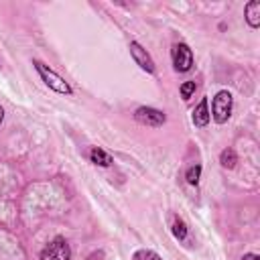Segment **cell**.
<instances>
[{
	"label": "cell",
	"instance_id": "obj_1",
	"mask_svg": "<svg viewBox=\"0 0 260 260\" xmlns=\"http://www.w3.org/2000/svg\"><path fill=\"white\" fill-rule=\"evenodd\" d=\"M35 67H37V71H39V75L43 77V81L53 89V91H57V93H65V95H69L71 93V87H69V83L59 75V73H55L53 69H49L47 65H43L41 61H35L32 63Z\"/></svg>",
	"mask_w": 260,
	"mask_h": 260
},
{
	"label": "cell",
	"instance_id": "obj_2",
	"mask_svg": "<svg viewBox=\"0 0 260 260\" xmlns=\"http://www.w3.org/2000/svg\"><path fill=\"white\" fill-rule=\"evenodd\" d=\"M230 114H232V93L225 91V89H221V91H217L215 98H213L211 114H209V116H213V120H215L217 124H223V122H228Z\"/></svg>",
	"mask_w": 260,
	"mask_h": 260
},
{
	"label": "cell",
	"instance_id": "obj_3",
	"mask_svg": "<svg viewBox=\"0 0 260 260\" xmlns=\"http://www.w3.org/2000/svg\"><path fill=\"white\" fill-rule=\"evenodd\" d=\"M39 260H71V248H69L67 240L57 236L53 242H49L45 246Z\"/></svg>",
	"mask_w": 260,
	"mask_h": 260
},
{
	"label": "cell",
	"instance_id": "obj_4",
	"mask_svg": "<svg viewBox=\"0 0 260 260\" xmlns=\"http://www.w3.org/2000/svg\"><path fill=\"white\" fill-rule=\"evenodd\" d=\"M134 118L136 122L140 124H146V126H162L167 122V116L156 110V108H148V106H140L136 112H134Z\"/></svg>",
	"mask_w": 260,
	"mask_h": 260
},
{
	"label": "cell",
	"instance_id": "obj_5",
	"mask_svg": "<svg viewBox=\"0 0 260 260\" xmlns=\"http://www.w3.org/2000/svg\"><path fill=\"white\" fill-rule=\"evenodd\" d=\"M173 63L177 71H189L193 65V53L185 43H177L173 47Z\"/></svg>",
	"mask_w": 260,
	"mask_h": 260
},
{
	"label": "cell",
	"instance_id": "obj_6",
	"mask_svg": "<svg viewBox=\"0 0 260 260\" xmlns=\"http://www.w3.org/2000/svg\"><path fill=\"white\" fill-rule=\"evenodd\" d=\"M130 55H132V59L146 71V73H152L154 71V61H152V57L146 53V49H142L138 43H130Z\"/></svg>",
	"mask_w": 260,
	"mask_h": 260
},
{
	"label": "cell",
	"instance_id": "obj_7",
	"mask_svg": "<svg viewBox=\"0 0 260 260\" xmlns=\"http://www.w3.org/2000/svg\"><path fill=\"white\" fill-rule=\"evenodd\" d=\"M244 12H246V20H248V24H250L252 28H258V26H260V0H252V2H248L246 8H244Z\"/></svg>",
	"mask_w": 260,
	"mask_h": 260
},
{
	"label": "cell",
	"instance_id": "obj_8",
	"mask_svg": "<svg viewBox=\"0 0 260 260\" xmlns=\"http://www.w3.org/2000/svg\"><path fill=\"white\" fill-rule=\"evenodd\" d=\"M209 108H207V100L203 98L199 104H197V108L193 110V124L195 126H207V122H209Z\"/></svg>",
	"mask_w": 260,
	"mask_h": 260
},
{
	"label": "cell",
	"instance_id": "obj_9",
	"mask_svg": "<svg viewBox=\"0 0 260 260\" xmlns=\"http://www.w3.org/2000/svg\"><path fill=\"white\" fill-rule=\"evenodd\" d=\"M89 158H91V162H95V165H100V167H110V165H112V156H110L106 150L98 148V146H93V148L89 150Z\"/></svg>",
	"mask_w": 260,
	"mask_h": 260
},
{
	"label": "cell",
	"instance_id": "obj_10",
	"mask_svg": "<svg viewBox=\"0 0 260 260\" xmlns=\"http://www.w3.org/2000/svg\"><path fill=\"white\" fill-rule=\"evenodd\" d=\"M219 162H221V167H225V169H234L236 162H238V156H236V152H234L232 148H225V150H221V154H219Z\"/></svg>",
	"mask_w": 260,
	"mask_h": 260
},
{
	"label": "cell",
	"instance_id": "obj_11",
	"mask_svg": "<svg viewBox=\"0 0 260 260\" xmlns=\"http://www.w3.org/2000/svg\"><path fill=\"white\" fill-rule=\"evenodd\" d=\"M173 236H175L177 240H185V238H187V225H185V221L179 219V217H175V221H173Z\"/></svg>",
	"mask_w": 260,
	"mask_h": 260
},
{
	"label": "cell",
	"instance_id": "obj_12",
	"mask_svg": "<svg viewBox=\"0 0 260 260\" xmlns=\"http://www.w3.org/2000/svg\"><path fill=\"white\" fill-rule=\"evenodd\" d=\"M199 177H201V165H193V167H189L187 173H185V179H187V183H191V185H197V183H199Z\"/></svg>",
	"mask_w": 260,
	"mask_h": 260
},
{
	"label": "cell",
	"instance_id": "obj_13",
	"mask_svg": "<svg viewBox=\"0 0 260 260\" xmlns=\"http://www.w3.org/2000/svg\"><path fill=\"white\" fill-rule=\"evenodd\" d=\"M132 260H160V256L152 250H138V252H134Z\"/></svg>",
	"mask_w": 260,
	"mask_h": 260
},
{
	"label": "cell",
	"instance_id": "obj_14",
	"mask_svg": "<svg viewBox=\"0 0 260 260\" xmlns=\"http://www.w3.org/2000/svg\"><path fill=\"white\" fill-rule=\"evenodd\" d=\"M193 91H195V81H185V83L181 85V95H183V100H189V98L193 95Z\"/></svg>",
	"mask_w": 260,
	"mask_h": 260
},
{
	"label": "cell",
	"instance_id": "obj_15",
	"mask_svg": "<svg viewBox=\"0 0 260 260\" xmlns=\"http://www.w3.org/2000/svg\"><path fill=\"white\" fill-rule=\"evenodd\" d=\"M102 258H104V252H93V254H89L87 260H102Z\"/></svg>",
	"mask_w": 260,
	"mask_h": 260
},
{
	"label": "cell",
	"instance_id": "obj_16",
	"mask_svg": "<svg viewBox=\"0 0 260 260\" xmlns=\"http://www.w3.org/2000/svg\"><path fill=\"white\" fill-rule=\"evenodd\" d=\"M242 260H260V256L258 254H244Z\"/></svg>",
	"mask_w": 260,
	"mask_h": 260
},
{
	"label": "cell",
	"instance_id": "obj_17",
	"mask_svg": "<svg viewBox=\"0 0 260 260\" xmlns=\"http://www.w3.org/2000/svg\"><path fill=\"white\" fill-rule=\"evenodd\" d=\"M2 120H4V110H2V106H0V124H2Z\"/></svg>",
	"mask_w": 260,
	"mask_h": 260
}]
</instances>
